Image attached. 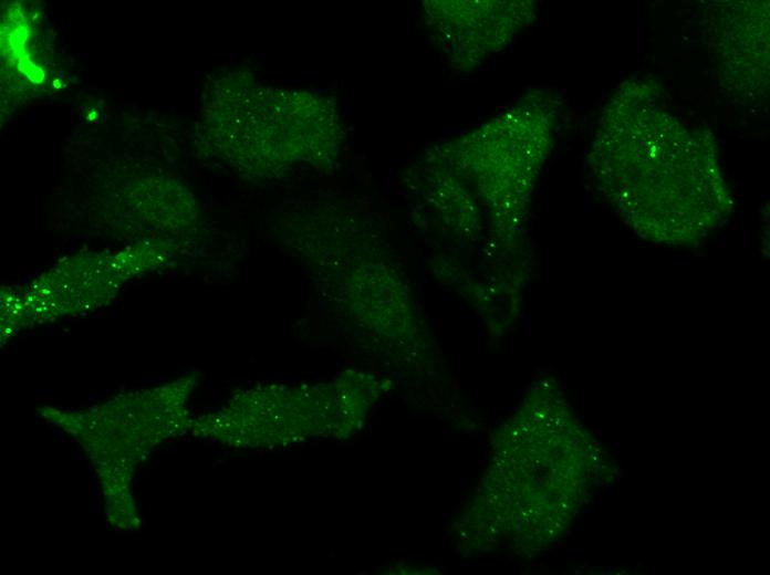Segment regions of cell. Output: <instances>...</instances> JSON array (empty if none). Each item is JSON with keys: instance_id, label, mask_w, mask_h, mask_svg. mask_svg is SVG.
I'll use <instances>...</instances> for the list:
<instances>
[{"instance_id": "1", "label": "cell", "mask_w": 770, "mask_h": 575, "mask_svg": "<svg viewBox=\"0 0 770 575\" xmlns=\"http://www.w3.org/2000/svg\"><path fill=\"white\" fill-rule=\"evenodd\" d=\"M591 157L620 218L651 241L698 242L731 209L714 139L678 119L656 83L635 80L614 93Z\"/></svg>"}]
</instances>
